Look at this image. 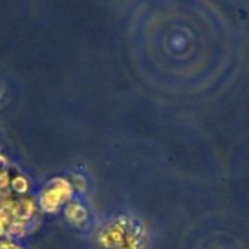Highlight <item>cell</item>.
I'll return each mask as SVG.
<instances>
[{"label": "cell", "instance_id": "6da1fadb", "mask_svg": "<svg viewBox=\"0 0 249 249\" xmlns=\"http://www.w3.org/2000/svg\"><path fill=\"white\" fill-rule=\"evenodd\" d=\"M151 233L145 220L135 211H117L97 233L98 249H151Z\"/></svg>", "mask_w": 249, "mask_h": 249}, {"label": "cell", "instance_id": "7a4b0ae2", "mask_svg": "<svg viewBox=\"0 0 249 249\" xmlns=\"http://www.w3.org/2000/svg\"><path fill=\"white\" fill-rule=\"evenodd\" d=\"M72 183L63 178H56L50 180L47 188L40 195V205L46 213H54L62 202L71 199L72 196Z\"/></svg>", "mask_w": 249, "mask_h": 249}, {"label": "cell", "instance_id": "3957f363", "mask_svg": "<svg viewBox=\"0 0 249 249\" xmlns=\"http://www.w3.org/2000/svg\"><path fill=\"white\" fill-rule=\"evenodd\" d=\"M65 215L75 226H84L88 223V210L79 202H69L65 208Z\"/></svg>", "mask_w": 249, "mask_h": 249}, {"label": "cell", "instance_id": "277c9868", "mask_svg": "<svg viewBox=\"0 0 249 249\" xmlns=\"http://www.w3.org/2000/svg\"><path fill=\"white\" fill-rule=\"evenodd\" d=\"M33 213H34V204L31 199H22V201L15 202V218L17 220L25 221V220L31 218Z\"/></svg>", "mask_w": 249, "mask_h": 249}, {"label": "cell", "instance_id": "5b68a950", "mask_svg": "<svg viewBox=\"0 0 249 249\" xmlns=\"http://www.w3.org/2000/svg\"><path fill=\"white\" fill-rule=\"evenodd\" d=\"M27 233V224L21 220H15L9 224L8 229V234L14 236V237H22Z\"/></svg>", "mask_w": 249, "mask_h": 249}, {"label": "cell", "instance_id": "8992f818", "mask_svg": "<svg viewBox=\"0 0 249 249\" xmlns=\"http://www.w3.org/2000/svg\"><path fill=\"white\" fill-rule=\"evenodd\" d=\"M11 185H12V189H14L15 192H18V194H25V192L28 191V188H30V183H28V180H27L24 176H17V178H14Z\"/></svg>", "mask_w": 249, "mask_h": 249}, {"label": "cell", "instance_id": "52a82bcc", "mask_svg": "<svg viewBox=\"0 0 249 249\" xmlns=\"http://www.w3.org/2000/svg\"><path fill=\"white\" fill-rule=\"evenodd\" d=\"M87 186H88V183H87V179L84 176H81V175H75L73 176V182H72V188L73 189H76L79 192H85Z\"/></svg>", "mask_w": 249, "mask_h": 249}, {"label": "cell", "instance_id": "ba28073f", "mask_svg": "<svg viewBox=\"0 0 249 249\" xmlns=\"http://www.w3.org/2000/svg\"><path fill=\"white\" fill-rule=\"evenodd\" d=\"M8 183H9V179H8L6 172H5V173H0V191L5 189V188L8 186Z\"/></svg>", "mask_w": 249, "mask_h": 249}, {"label": "cell", "instance_id": "9c48e42d", "mask_svg": "<svg viewBox=\"0 0 249 249\" xmlns=\"http://www.w3.org/2000/svg\"><path fill=\"white\" fill-rule=\"evenodd\" d=\"M0 249H22V248H19L18 245H14L11 242H2L0 243Z\"/></svg>", "mask_w": 249, "mask_h": 249}, {"label": "cell", "instance_id": "30bf717a", "mask_svg": "<svg viewBox=\"0 0 249 249\" xmlns=\"http://www.w3.org/2000/svg\"><path fill=\"white\" fill-rule=\"evenodd\" d=\"M6 233V227H5V223L0 221V237H2L3 234Z\"/></svg>", "mask_w": 249, "mask_h": 249}]
</instances>
